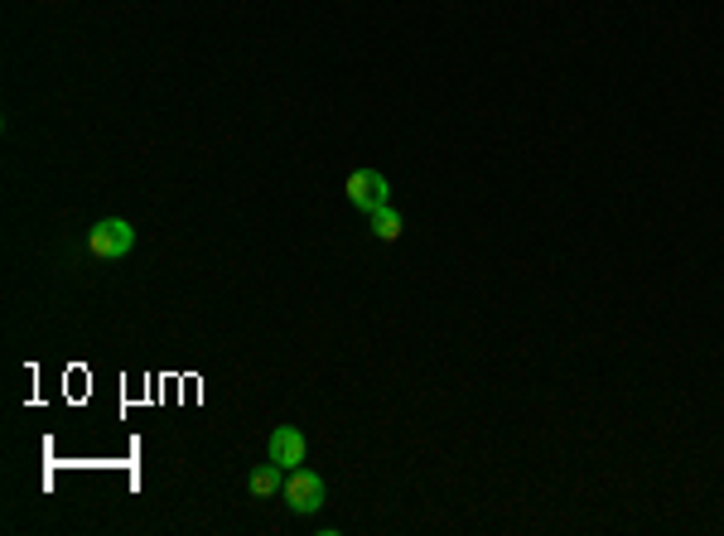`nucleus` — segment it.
<instances>
[{
	"instance_id": "nucleus-2",
	"label": "nucleus",
	"mask_w": 724,
	"mask_h": 536,
	"mask_svg": "<svg viewBox=\"0 0 724 536\" xmlns=\"http://www.w3.org/2000/svg\"><path fill=\"white\" fill-rule=\"evenodd\" d=\"M324 498H329V484L315 474V468H290V478H285L290 512H299V517H315V512L324 508Z\"/></svg>"
},
{
	"instance_id": "nucleus-1",
	"label": "nucleus",
	"mask_w": 724,
	"mask_h": 536,
	"mask_svg": "<svg viewBox=\"0 0 724 536\" xmlns=\"http://www.w3.org/2000/svg\"><path fill=\"white\" fill-rule=\"evenodd\" d=\"M131 247H136V228L126 218H102L87 228V256L93 261H121Z\"/></svg>"
},
{
	"instance_id": "nucleus-6",
	"label": "nucleus",
	"mask_w": 724,
	"mask_h": 536,
	"mask_svg": "<svg viewBox=\"0 0 724 536\" xmlns=\"http://www.w3.org/2000/svg\"><path fill=\"white\" fill-rule=\"evenodd\" d=\"M367 218H372V237L386 242V247H392V242H401V232H406V218H401L392 204L377 208V214H367Z\"/></svg>"
},
{
	"instance_id": "nucleus-3",
	"label": "nucleus",
	"mask_w": 724,
	"mask_h": 536,
	"mask_svg": "<svg viewBox=\"0 0 724 536\" xmlns=\"http://www.w3.org/2000/svg\"><path fill=\"white\" fill-rule=\"evenodd\" d=\"M343 198H348L353 208H363V214H377V208L392 204V184H386V174L377 170H353L343 179Z\"/></svg>"
},
{
	"instance_id": "nucleus-5",
	"label": "nucleus",
	"mask_w": 724,
	"mask_h": 536,
	"mask_svg": "<svg viewBox=\"0 0 724 536\" xmlns=\"http://www.w3.org/2000/svg\"><path fill=\"white\" fill-rule=\"evenodd\" d=\"M247 494H251V498H275V494H285V468H281V464L251 468V474H247Z\"/></svg>"
},
{
	"instance_id": "nucleus-4",
	"label": "nucleus",
	"mask_w": 724,
	"mask_h": 536,
	"mask_svg": "<svg viewBox=\"0 0 724 536\" xmlns=\"http://www.w3.org/2000/svg\"><path fill=\"white\" fill-rule=\"evenodd\" d=\"M305 454H309V440H305V435H299L295 426L271 430V444H266V460H271V464L299 468V464H305Z\"/></svg>"
}]
</instances>
